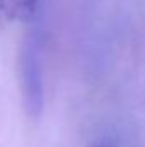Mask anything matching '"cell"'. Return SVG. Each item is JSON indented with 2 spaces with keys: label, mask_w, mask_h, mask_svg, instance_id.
<instances>
[{
  "label": "cell",
  "mask_w": 145,
  "mask_h": 147,
  "mask_svg": "<svg viewBox=\"0 0 145 147\" xmlns=\"http://www.w3.org/2000/svg\"><path fill=\"white\" fill-rule=\"evenodd\" d=\"M21 91L28 113L38 116L43 108V69L39 58V48L36 43H26L21 58Z\"/></svg>",
  "instance_id": "1"
},
{
  "label": "cell",
  "mask_w": 145,
  "mask_h": 147,
  "mask_svg": "<svg viewBox=\"0 0 145 147\" xmlns=\"http://www.w3.org/2000/svg\"><path fill=\"white\" fill-rule=\"evenodd\" d=\"M39 0H0V21L2 22H22L29 21L38 9Z\"/></svg>",
  "instance_id": "2"
},
{
  "label": "cell",
  "mask_w": 145,
  "mask_h": 147,
  "mask_svg": "<svg viewBox=\"0 0 145 147\" xmlns=\"http://www.w3.org/2000/svg\"><path fill=\"white\" fill-rule=\"evenodd\" d=\"M97 147H108V146H97Z\"/></svg>",
  "instance_id": "3"
}]
</instances>
